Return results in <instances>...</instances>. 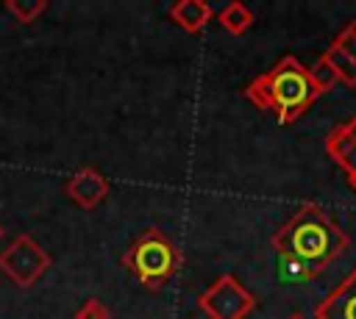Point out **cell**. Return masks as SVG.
<instances>
[{
	"mask_svg": "<svg viewBox=\"0 0 356 319\" xmlns=\"http://www.w3.org/2000/svg\"><path fill=\"white\" fill-rule=\"evenodd\" d=\"M309 69V78H312V83L317 86V92L320 94H325V92H331L337 83H339V75L334 72V67L328 64V58L325 55H320L312 67H306Z\"/></svg>",
	"mask_w": 356,
	"mask_h": 319,
	"instance_id": "obj_12",
	"label": "cell"
},
{
	"mask_svg": "<svg viewBox=\"0 0 356 319\" xmlns=\"http://www.w3.org/2000/svg\"><path fill=\"white\" fill-rule=\"evenodd\" d=\"M245 97L259 111L275 114V119L281 125H292L312 108V103L320 97V92L312 83L309 69L295 55H284L267 72L256 75L245 86Z\"/></svg>",
	"mask_w": 356,
	"mask_h": 319,
	"instance_id": "obj_2",
	"label": "cell"
},
{
	"mask_svg": "<svg viewBox=\"0 0 356 319\" xmlns=\"http://www.w3.org/2000/svg\"><path fill=\"white\" fill-rule=\"evenodd\" d=\"M6 11H8L17 22L31 25L39 14L47 11V3H44V0H6Z\"/></svg>",
	"mask_w": 356,
	"mask_h": 319,
	"instance_id": "obj_11",
	"label": "cell"
},
{
	"mask_svg": "<svg viewBox=\"0 0 356 319\" xmlns=\"http://www.w3.org/2000/svg\"><path fill=\"white\" fill-rule=\"evenodd\" d=\"M345 58H350L353 64H356V19H350L339 33H337V39L331 42Z\"/></svg>",
	"mask_w": 356,
	"mask_h": 319,
	"instance_id": "obj_15",
	"label": "cell"
},
{
	"mask_svg": "<svg viewBox=\"0 0 356 319\" xmlns=\"http://www.w3.org/2000/svg\"><path fill=\"white\" fill-rule=\"evenodd\" d=\"M50 266H53L50 252L31 233L14 236L11 244H6V250L0 252V272L17 288H31Z\"/></svg>",
	"mask_w": 356,
	"mask_h": 319,
	"instance_id": "obj_4",
	"label": "cell"
},
{
	"mask_svg": "<svg viewBox=\"0 0 356 319\" xmlns=\"http://www.w3.org/2000/svg\"><path fill=\"white\" fill-rule=\"evenodd\" d=\"M217 22H220L231 36H242V33L253 25V11H250L245 3L231 0L228 6H222V8L217 11Z\"/></svg>",
	"mask_w": 356,
	"mask_h": 319,
	"instance_id": "obj_10",
	"label": "cell"
},
{
	"mask_svg": "<svg viewBox=\"0 0 356 319\" xmlns=\"http://www.w3.org/2000/svg\"><path fill=\"white\" fill-rule=\"evenodd\" d=\"M314 319H356V266L314 305Z\"/></svg>",
	"mask_w": 356,
	"mask_h": 319,
	"instance_id": "obj_8",
	"label": "cell"
},
{
	"mask_svg": "<svg viewBox=\"0 0 356 319\" xmlns=\"http://www.w3.org/2000/svg\"><path fill=\"white\" fill-rule=\"evenodd\" d=\"M323 55L328 58V64H331L334 72L339 75V83H345V86H356V64H353L350 58H345L334 44H328Z\"/></svg>",
	"mask_w": 356,
	"mask_h": 319,
	"instance_id": "obj_14",
	"label": "cell"
},
{
	"mask_svg": "<svg viewBox=\"0 0 356 319\" xmlns=\"http://www.w3.org/2000/svg\"><path fill=\"white\" fill-rule=\"evenodd\" d=\"M197 308L209 319H245L256 311V294L236 275L225 272L197 294Z\"/></svg>",
	"mask_w": 356,
	"mask_h": 319,
	"instance_id": "obj_5",
	"label": "cell"
},
{
	"mask_svg": "<svg viewBox=\"0 0 356 319\" xmlns=\"http://www.w3.org/2000/svg\"><path fill=\"white\" fill-rule=\"evenodd\" d=\"M167 17L186 33H200L211 17H214V8L206 3V0H178L167 8Z\"/></svg>",
	"mask_w": 356,
	"mask_h": 319,
	"instance_id": "obj_9",
	"label": "cell"
},
{
	"mask_svg": "<svg viewBox=\"0 0 356 319\" xmlns=\"http://www.w3.org/2000/svg\"><path fill=\"white\" fill-rule=\"evenodd\" d=\"M3 233H6V227H3V225H0V239H3Z\"/></svg>",
	"mask_w": 356,
	"mask_h": 319,
	"instance_id": "obj_18",
	"label": "cell"
},
{
	"mask_svg": "<svg viewBox=\"0 0 356 319\" xmlns=\"http://www.w3.org/2000/svg\"><path fill=\"white\" fill-rule=\"evenodd\" d=\"M278 255V277L286 280V283H303V280H312L317 277L309 266H303L300 261H295L292 255H284V252H275Z\"/></svg>",
	"mask_w": 356,
	"mask_h": 319,
	"instance_id": "obj_13",
	"label": "cell"
},
{
	"mask_svg": "<svg viewBox=\"0 0 356 319\" xmlns=\"http://www.w3.org/2000/svg\"><path fill=\"white\" fill-rule=\"evenodd\" d=\"M289 319H306V316H303V313H292Z\"/></svg>",
	"mask_w": 356,
	"mask_h": 319,
	"instance_id": "obj_17",
	"label": "cell"
},
{
	"mask_svg": "<svg viewBox=\"0 0 356 319\" xmlns=\"http://www.w3.org/2000/svg\"><path fill=\"white\" fill-rule=\"evenodd\" d=\"M348 233L317 202H303L273 233V250L292 255L314 275H323V269L331 261H337L348 250Z\"/></svg>",
	"mask_w": 356,
	"mask_h": 319,
	"instance_id": "obj_1",
	"label": "cell"
},
{
	"mask_svg": "<svg viewBox=\"0 0 356 319\" xmlns=\"http://www.w3.org/2000/svg\"><path fill=\"white\" fill-rule=\"evenodd\" d=\"M122 266L147 291H159L181 269V250L161 227H145L122 252Z\"/></svg>",
	"mask_w": 356,
	"mask_h": 319,
	"instance_id": "obj_3",
	"label": "cell"
},
{
	"mask_svg": "<svg viewBox=\"0 0 356 319\" xmlns=\"http://www.w3.org/2000/svg\"><path fill=\"white\" fill-rule=\"evenodd\" d=\"M325 153L342 169L348 186L356 191V114L325 136Z\"/></svg>",
	"mask_w": 356,
	"mask_h": 319,
	"instance_id": "obj_7",
	"label": "cell"
},
{
	"mask_svg": "<svg viewBox=\"0 0 356 319\" xmlns=\"http://www.w3.org/2000/svg\"><path fill=\"white\" fill-rule=\"evenodd\" d=\"M72 319H114V316H111V311H108L97 297H89V300L72 313Z\"/></svg>",
	"mask_w": 356,
	"mask_h": 319,
	"instance_id": "obj_16",
	"label": "cell"
},
{
	"mask_svg": "<svg viewBox=\"0 0 356 319\" xmlns=\"http://www.w3.org/2000/svg\"><path fill=\"white\" fill-rule=\"evenodd\" d=\"M64 194H67L78 208L92 211V208H97V205L108 197V180H106V175H103L100 169H95V166H81V169H75V172L67 178Z\"/></svg>",
	"mask_w": 356,
	"mask_h": 319,
	"instance_id": "obj_6",
	"label": "cell"
}]
</instances>
